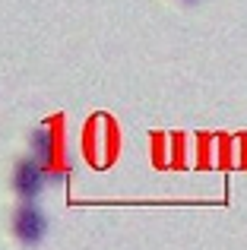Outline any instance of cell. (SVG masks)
Masks as SVG:
<instances>
[{
    "instance_id": "obj_1",
    "label": "cell",
    "mask_w": 247,
    "mask_h": 250,
    "mask_svg": "<svg viewBox=\"0 0 247 250\" xmlns=\"http://www.w3.org/2000/svg\"><path fill=\"white\" fill-rule=\"evenodd\" d=\"M44 181H48V171L38 159H22L13 171V190H16L22 200H32L44 190Z\"/></svg>"
},
{
    "instance_id": "obj_2",
    "label": "cell",
    "mask_w": 247,
    "mask_h": 250,
    "mask_svg": "<svg viewBox=\"0 0 247 250\" xmlns=\"http://www.w3.org/2000/svg\"><path fill=\"white\" fill-rule=\"evenodd\" d=\"M48 231V219H44L41 209L35 206H22L16 215H13V234H16L22 244H38Z\"/></svg>"
},
{
    "instance_id": "obj_3",
    "label": "cell",
    "mask_w": 247,
    "mask_h": 250,
    "mask_svg": "<svg viewBox=\"0 0 247 250\" xmlns=\"http://www.w3.org/2000/svg\"><path fill=\"white\" fill-rule=\"evenodd\" d=\"M54 130L51 127H41V130H35L32 133V155H35L41 165H51L54 162Z\"/></svg>"
},
{
    "instance_id": "obj_4",
    "label": "cell",
    "mask_w": 247,
    "mask_h": 250,
    "mask_svg": "<svg viewBox=\"0 0 247 250\" xmlns=\"http://www.w3.org/2000/svg\"><path fill=\"white\" fill-rule=\"evenodd\" d=\"M184 3H197V0H184Z\"/></svg>"
}]
</instances>
